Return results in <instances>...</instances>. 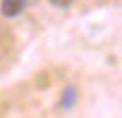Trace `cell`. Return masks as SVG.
I'll return each instance as SVG.
<instances>
[{"mask_svg": "<svg viewBox=\"0 0 122 118\" xmlns=\"http://www.w3.org/2000/svg\"><path fill=\"white\" fill-rule=\"evenodd\" d=\"M25 4H27V0H2L0 10H2L4 17L13 19V17H19V15L25 10Z\"/></svg>", "mask_w": 122, "mask_h": 118, "instance_id": "6da1fadb", "label": "cell"}, {"mask_svg": "<svg viewBox=\"0 0 122 118\" xmlns=\"http://www.w3.org/2000/svg\"><path fill=\"white\" fill-rule=\"evenodd\" d=\"M75 102H77V87H75V85L64 87L62 93H60V106H62L64 110H68V108L75 106Z\"/></svg>", "mask_w": 122, "mask_h": 118, "instance_id": "7a4b0ae2", "label": "cell"}, {"mask_svg": "<svg viewBox=\"0 0 122 118\" xmlns=\"http://www.w3.org/2000/svg\"><path fill=\"white\" fill-rule=\"evenodd\" d=\"M52 4H54V6H60V8H66V6H71L72 2H75V0H50Z\"/></svg>", "mask_w": 122, "mask_h": 118, "instance_id": "3957f363", "label": "cell"}]
</instances>
